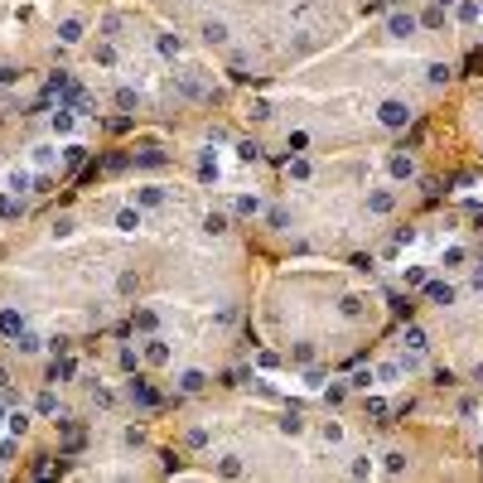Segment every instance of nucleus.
Listing matches in <instances>:
<instances>
[{
  "label": "nucleus",
  "mask_w": 483,
  "mask_h": 483,
  "mask_svg": "<svg viewBox=\"0 0 483 483\" xmlns=\"http://www.w3.org/2000/svg\"><path fill=\"white\" fill-rule=\"evenodd\" d=\"M10 348L20 353V358H39V353L49 348V339H39V334H29V329H25V334H20V339H15Z\"/></svg>",
  "instance_id": "11"
},
{
  "label": "nucleus",
  "mask_w": 483,
  "mask_h": 483,
  "mask_svg": "<svg viewBox=\"0 0 483 483\" xmlns=\"http://www.w3.org/2000/svg\"><path fill=\"white\" fill-rule=\"evenodd\" d=\"M285 155H309V131H290L285 135Z\"/></svg>",
  "instance_id": "26"
},
{
  "label": "nucleus",
  "mask_w": 483,
  "mask_h": 483,
  "mask_svg": "<svg viewBox=\"0 0 483 483\" xmlns=\"http://www.w3.org/2000/svg\"><path fill=\"white\" fill-rule=\"evenodd\" d=\"M271 116H275V107H271V102H251V107H246V121H251V126H266Z\"/></svg>",
  "instance_id": "28"
},
{
  "label": "nucleus",
  "mask_w": 483,
  "mask_h": 483,
  "mask_svg": "<svg viewBox=\"0 0 483 483\" xmlns=\"http://www.w3.org/2000/svg\"><path fill=\"white\" fill-rule=\"evenodd\" d=\"M5 426H10V435H29V426H34V416H29L25 406H15V411H10V421H5Z\"/></svg>",
  "instance_id": "25"
},
{
  "label": "nucleus",
  "mask_w": 483,
  "mask_h": 483,
  "mask_svg": "<svg viewBox=\"0 0 483 483\" xmlns=\"http://www.w3.org/2000/svg\"><path fill=\"white\" fill-rule=\"evenodd\" d=\"M34 411H39V416H58V411H63V402H58V392L49 387V382L39 387V397H34Z\"/></svg>",
  "instance_id": "12"
},
{
  "label": "nucleus",
  "mask_w": 483,
  "mask_h": 483,
  "mask_svg": "<svg viewBox=\"0 0 483 483\" xmlns=\"http://www.w3.org/2000/svg\"><path fill=\"white\" fill-rule=\"evenodd\" d=\"M140 363H145V358H140V348H131V343H121V348H116V368H121V373H135Z\"/></svg>",
  "instance_id": "21"
},
{
  "label": "nucleus",
  "mask_w": 483,
  "mask_h": 483,
  "mask_svg": "<svg viewBox=\"0 0 483 483\" xmlns=\"http://www.w3.org/2000/svg\"><path fill=\"white\" fill-rule=\"evenodd\" d=\"M198 34H203V44H208V49H227V39H232L227 20H203V25H198Z\"/></svg>",
  "instance_id": "7"
},
{
  "label": "nucleus",
  "mask_w": 483,
  "mask_h": 483,
  "mask_svg": "<svg viewBox=\"0 0 483 483\" xmlns=\"http://www.w3.org/2000/svg\"><path fill=\"white\" fill-rule=\"evenodd\" d=\"M140 358H145V368H164V363L174 358V348H169V339H160V334H150V339L140 343Z\"/></svg>",
  "instance_id": "3"
},
{
  "label": "nucleus",
  "mask_w": 483,
  "mask_h": 483,
  "mask_svg": "<svg viewBox=\"0 0 483 483\" xmlns=\"http://www.w3.org/2000/svg\"><path fill=\"white\" fill-rule=\"evenodd\" d=\"M82 164H87V145H68V174L82 169Z\"/></svg>",
  "instance_id": "39"
},
{
  "label": "nucleus",
  "mask_w": 483,
  "mask_h": 483,
  "mask_svg": "<svg viewBox=\"0 0 483 483\" xmlns=\"http://www.w3.org/2000/svg\"><path fill=\"white\" fill-rule=\"evenodd\" d=\"M34 164L49 169V164H54V145H39V150H34Z\"/></svg>",
  "instance_id": "41"
},
{
  "label": "nucleus",
  "mask_w": 483,
  "mask_h": 483,
  "mask_svg": "<svg viewBox=\"0 0 483 483\" xmlns=\"http://www.w3.org/2000/svg\"><path fill=\"white\" fill-rule=\"evenodd\" d=\"M49 353H54V358H63V353H73V339H63V334H54V339H49Z\"/></svg>",
  "instance_id": "40"
},
{
  "label": "nucleus",
  "mask_w": 483,
  "mask_h": 483,
  "mask_svg": "<svg viewBox=\"0 0 483 483\" xmlns=\"http://www.w3.org/2000/svg\"><path fill=\"white\" fill-rule=\"evenodd\" d=\"M87 392H92V402L102 406V411H111V406H116V392H111V387H102L97 377H87Z\"/></svg>",
  "instance_id": "19"
},
{
  "label": "nucleus",
  "mask_w": 483,
  "mask_h": 483,
  "mask_svg": "<svg viewBox=\"0 0 483 483\" xmlns=\"http://www.w3.org/2000/svg\"><path fill=\"white\" fill-rule=\"evenodd\" d=\"M135 290H140V271H121V275H116V295L131 300Z\"/></svg>",
  "instance_id": "24"
},
{
  "label": "nucleus",
  "mask_w": 483,
  "mask_h": 483,
  "mask_svg": "<svg viewBox=\"0 0 483 483\" xmlns=\"http://www.w3.org/2000/svg\"><path fill=\"white\" fill-rule=\"evenodd\" d=\"M232 213L237 217H261L266 213V198H261V193H237V198H232Z\"/></svg>",
  "instance_id": "10"
},
{
  "label": "nucleus",
  "mask_w": 483,
  "mask_h": 483,
  "mask_svg": "<svg viewBox=\"0 0 483 483\" xmlns=\"http://www.w3.org/2000/svg\"><path fill=\"white\" fill-rule=\"evenodd\" d=\"M203 232L208 237H227V213H208L203 217Z\"/></svg>",
  "instance_id": "31"
},
{
  "label": "nucleus",
  "mask_w": 483,
  "mask_h": 483,
  "mask_svg": "<svg viewBox=\"0 0 483 483\" xmlns=\"http://www.w3.org/2000/svg\"><path fill=\"white\" fill-rule=\"evenodd\" d=\"M82 34H87V25H82L78 15H68V20H58V39H63V44H82Z\"/></svg>",
  "instance_id": "15"
},
{
  "label": "nucleus",
  "mask_w": 483,
  "mask_h": 483,
  "mask_svg": "<svg viewBox=\"0 0 483 483\" xmlns=\"http://www.w3.org/2000/svg\"><path fill=\"white\" fill-rule=\"evenodd\" d=\"M131 203H140V208H164V203H169V188L164 184H140L131 193Z\"/></svg>",
  "instance_id": "8"
},
{
  "label": "nucleus",
  "mask_w": 483,
  "mask_h": 483,
  "mask_svg": "<svg viewBox=\"0 0 483 483\" xmlns=\"http://www.w3.org/2000/svg\"><path fill=\"white\" fill-rule=\"evenodd\" d=\"M237 155L246 164H256V160H261V145H256V140H237Z\"/></svg>",
  "instance_id": "37"
},
{
  "label": "nucleus",
  "mask_w": 483,
  "mask_h": 483,
  "mask_svg": "<svg viewBox=\"0 0 483 483\" xmlns=\"http://www.w3.org/2000/svg\"><path fill=\"white\" fill-rule=\"evenodd\" d=\"M102 39H121V29H126V15H121V10H111V15H102Z\"/></svg>",
  "instance_id": "22"
},
{
  "label": "nucleus",
  "mask_w": 483,
  "mask_h": 483,
  "mask_svg": "<svg viewBox=\"0 0 483 483\" xmlns=\"http://www.w3.org/2000/svg\"><path fill=\"white\" fill-rule=\"evenodd\" d=\"M102 126L121 135V131H131V126H135V116H131V111H121V116H102Z\"/></svg>",
  "instance_id": "33"
},
{
  "label": "nucleus",
  "mask_w": 483,
  "mask_h": 483,
  "mask_svg": "<svg viewBox=\"0 0 483 483\" xmlns=\"http://www.w3.org/2000/svg\"><path fill=\"white\" fill-rule=\"evenodd\" d=\"M155 49H160L164 58H179V54H184V39H179V34H160V44H155Z\"/></svg>",
  "instance_id": "30"
},
{
  "label": "nucleus",
  "mask_w": 483,
  "mask_h": 483,
  "mask_svg": "<svg viewBox=\"0 0 483 483\" xmlns=\"http://www.w3.org/2000/svg\"><path fill=\"white\" fill-rule=\"evenodd\" d=\"M73 121H78V111H73V107H63V102L49 111V126H54V135H68V131H73Z\"/></svg>",
  "instance_id": "13"
},
{
  "label": "nucleus",
  "mask_w": 483,
  "mask_h": 483,
  "mask_svg": "<svg viewBox=\"0 0 483 483\" xmlns=\"http://www.w3.org/2000/svg\"><path fill=\"white\" fill-rule=\"evenodd\" d=\"M275 430H280V435H290V440H295V435H305V416H300V411H285V416H280V421H275Z\"/></svg>",
  "instance_id": "23"
},
{
  "label": "nucleus",
  "mask_w": 483,
  "mask_h": 483,
  "mask_svg": "<svg viewBox=\"0 0 483 483\" xmlns=\"http://www.w3.org/2000/svg\"><path fill=\"white\" fill-rule=\"evenodd\" d=\"M131 164L135 169H160V164H169V155H164L160 145H145L140 155H131Z\"/></svg>",
  "instance_id": "14"
},
{
  "label": "nucleus",
  "mask_w": 483,
  "mask_h": 483,
  "mask_svg": "<svg viewBox=\"0 0 483 483\" xmlns=\"http://www.w3.org/2000/svg\"><path fill=\"white\" fill-rule=\"evenodd\" d=\"M184 445H188V450H203V445H208V430H203V426L184 430Z\"/></svg>",
  "instance_id": "38"
},
{
  "label": "nucleus",
  "mask_w": 483,
  "mask_h": 483,
  "mask_svg": "<svg viewBox=\"0 0 483 483\" xmlns=\"http://www.w3.org/2000/svg\"><path fill=\"white\" fill-rule=\"evenodd\" d=\"M266 222L275 232H285V227H290V208H266Z\"/></svg>",
  "instance_id": "36"
},
{
  "label": "nucleus",
  "mask_w": 483,
  "mask_h": 483,
  "mask_svg": "<svg viewBox=\"0 0 483 483\" xmlns=\"http://www.w3.org/2000/svg\"><path fill=\"white\" fill-rule=\"evenodd\" d=\"M111 227H116V232H126V237H131V232H140V227H145V208H140V203H126V208H116Z\"/></svg>",
  "instance_id": "4"
},
{
  "label": "nucleus",
  "mask_w": 483,
  "mask_h": 483,
  "mask_svg": "<svg viewBox=\"0 0 483 483\" xmlns=\"http://www.w3.org/2000/svg\"><path fill=\"white\" fill-rule=\"evenodd\" d=\"M25 329H29V314L20 305H0V339H5V343H15Z\"/></svg>",
  "instance_id": "2"
},
{
  "label": "nucleus",
  "mask_w": 483,
  "mask_h": 483,
  "mask_svg": "<svg viewBox=\"0 0 483 483\" xmlns=\"http://www.w3.org/2000/svg\"><path fill=\"white\" fill-rule=\"evenodd\" d=\"M5 188H10V193H34V174H29V169H10V174H5Z\"/></svg>",
  "instance_id": "16"
},
{
  "label": "nucleus",
  "mask_w": 483,
  "mask_h": 483,
  "mask_svg": "<svg viewBox=\"0 0 483 483\" xmlns=\"http://www.w3.org/2000/svg\"><path fill=\"white\" fill-rule=\"evenodd\" d=\"M49 237H54V242H63V237H73V222H68V217H63V222H54V232H49Z\"/></svg>",
  "instance_id": "42"
},
{
  "label": "nucleus",
  "mask_w": 483,
  "mask_h": 483,
  "mask_svg": "<svg viewBox=\"0 0 483 483\" xmlns=\"http://www.w3.org/2000/svg\"><path fill=\"white\" fill-rule=\"evenodd\" d=\"M49 474H58V464L49 455H39L34 464H29V479H49Z\"/></svg>",
  "instance_id": "32"
},
{
  "label": "nucleus",
  "mask_w": 483,
  "mask_h": 483,
  "mask_svg": "<svg viewBox=\"0 0 483 483\" xmlns=\"http://www.w3.org/2000/svg\"><path fill=\"white\" fill-rule=\"evenodd\" d=\"M368 387H377V368H353L348 392H363V397H368Z\"/></svg>",
  "instance_id": "18"
},
{
  "label": "nucleus",
  "mask_w": 483,
  "mask_h": 483,
  "mask_svg": "<svg viewBox=\"0 0 483 483\" xmlns=\"http://www.w3.org/2000/svg\"><path fill=\"white\" fill-rule=\"evenodd\" d=\"M131 329H135V334H145V339L160 334V309H155V305H135V309H131Z\"/></svg>",
  "instance_id": "5"
},
{
  "label": "nucleus",
  "mask_w": 483,
  "mask_h": 483,
  "mask_svg": "<svg viewBox=\"0 0 483 483\" xmlns=\"http://www.w3.org/2000/svg\"><path fill=\"white\" fill-rule=\"evenodd\" d=\"M73 377H78V358H73V353H63V358H54V363H49L44 382H49V387H58V382H73Z\"/></svg>",
  "instance_id": "6"
},
{
  "label": "nucleus",
  "mask_w": 483,
  "mask_h": 483,
  "mask_svg": "<svg viewBox=\"0 0 483 483\" xmlns=\"http://www.w3.org/2000/svg\"><path fill=\"white\" fill-rule=\"evenodd\" d=\"M116 107L135 116V111H140V92H135V87H116Z\"/></svg>",
  "instance_id": "27"
},
{
  "label": "nucleus",
  "mask_w": 483,
  "mask_h": 483,
  "mask_svg": "<svg viewBox=\"0 0 483 483\" xmlns=\"http://www.w3.org/2000/svg\"><path fill=\"white\" fill-rule=\"evenodd\" d=\"M5 382H10V373H5V363H0V387H5Z\"/></svg>",
  "instance_id": "43"
},
{
  "label": "nucleus",
  "mask_w": 483,
  "mask_h": 483,
  "mask_svg": "<svg viewBox=\"0 0 483 483\" xmlns=\"http://www.w3.org/2000/svg\"><path fill=\"white\" fill-rule=\"evenodd\" d=\"M343 435H348V430H343V421H324V430H319L324 445H343Z\"/></svg>",
  "instance_id": "29"
},
{
  "label": "nucleus",
  "mask_w": 483,
  "mask_h": 483,
  "mask_svg": "<svg viewBox=\"0 0 483 483\" xmlns=\"http://www.w3.org/2000/svg\"><path fill=\"white\" fill-rule=\"evenodd\" d=\"M121 445H126V450H140V445H145V426H126L121 430Z\"/></svg>",
  "instance_id": "34"
},
{
  "label": "nucleus",
  "mask_w": 483,
  "mask_h": 483,
  "mask_svg": "<svg viewBox=\"0 0 483 483\" xmlns=\"http://www.w3.org/2000/svg\"><path fill=\"white\" fill-rule=\"evenodd\" d=\"M242 474H246L242 455H222V459H217V479H242Z\"/></svg>",
  "instance_id": "20"
},
{
  "label": "nucleus",
  "mask_w": 483,
  "mask_h": 483,
  "mask_svg": "<svg viewBox=\"0 0 483 483\" xmlns=\"http://www.w3.org/2000/svg\"><path fill=\"white\" fill-rule=\"evenodd\" d=\"M198 179H203V184H208V179H217V160L208 155V150L198 155Z\"/></svg>",
  "instance_id": "35"
},
{
  "label": "nucleus",
  "mask_w": 483,
  "mask_h": 483,
  "mask_svg": "<svg viewBox=\"0 0 483 483\" xmlns=\"http://www.w3.org/2000/svg\"><path fill=\"white\" fill-rule=\"evenodd\" d=\"M314 358H319V348H314V339H300L295 348H290V363H295V368H309Z\"/></svg>",
  "instance_id": "17"
},
{
  "label": "nucleus",
  "mask_w": 483,
  "mask_h": 483,
  "mask_svg": "<svg viewBox=\"0 0 483 483\" xmlns=\"http://www.w3.org/2000/svg\"><path fill=\"white\" fill-rule=\"evenodd\" d=\"M208 392V373L203 368H184L179 373V397H203Z\"/></svg>",
  "instance_id": "9"
},
{
  "label": "nucleus",
  "mask_w": 483,
  "mask_h": 483,
  "mask_svg": "<svg viewBox=\"0 0 483 483\" xmlns=\"http://www.w3.org/2000/svg\"><path fill=\"white\" fill-rule=\"evenodd\" d=\"M121 397L131 406H140V411H160L164 406V392L155 387V382H145L140 373H126V387H121Z\"/></svg>",
  "instance_id": "1"
}]
</instances>
